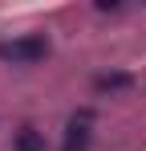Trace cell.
I'll list each match as a JSON object with an SVG mask.
<instances>
[{"instance_id":"277c9868","label":"cell","mask_w":146,"mask_h":151,"mask_svg":"<svg viewBox=\"0 0 146 151\" xmlns=\"http://www.w3.org/2000/svg\"><path fill=\"white\" fill-rule=\"evenodd\" d=\"M94 86L97 90H122V86H130V74H97Z\"/></svg>"},{"instance_id":"7a4b0ae2","label":"cell","mask_w":146,"mask_h":151,"mask_svg":"<svg viewBox=\"0 0 146 151\" xmlns=\"http://www.w3.org/2000/svg\"><path fill=\"white\" fill-rule=\"evenodd\" d=\"M89 127H94V110H77L65 127V139H61V151H85L89 147Z\"/></svg>"},{"instance_id":"3957f363","label":"cell","mask_w":146,"mask_h":151,"mask_svg":"<svg viewBox=\"0 0 146 151\" xmlns=\"http://www.w3.org/2000/svg\"><path fill=\"white\" fill-rule=\"evenodd\" d=\"M16 151H45V135L37 127H21L16 131Z\"/></svg>"},{"instance_id":"6da1fadb","label":"cell","mask_w":146,"mask_h":151,"mask_svg":"<svg viewBox=\"0 0 146 151\" xmlns=\"http://www.w3.org/2000/svg\"><path fill=\"white\" fill-rule=\"evenodd\" d=\"M0 57L4 61H12V65H33V61H41L49 57V41L45 37H16V41H0Z\"/></svg>"}]
</instances>
